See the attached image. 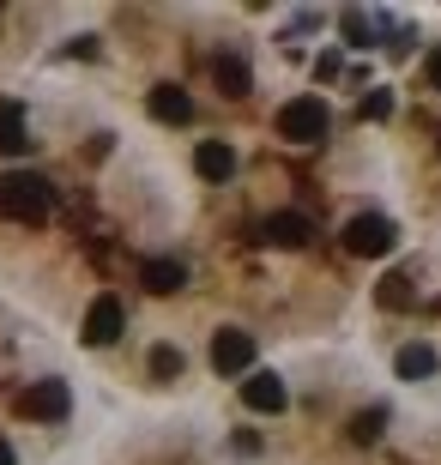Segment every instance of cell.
<instances>
[{"mask_svg": "<svg viewBox=\"0 0 441 465\" xmlns=\"http://www.w3.org/2000/svg\"><path fill=\"white\" fill-rule=\"evenodd\" d=\"M55 212V188L31 170H6L0 175V218H18V224H43Z\"/></svg>", "mask_w": 441, "mask_h": 465, "instance_id": "6da1fadb", "label": "cell"}, {"mask_svg": "<svg viewBox=\"0 0 441 465\" xmlns=\"http://www.w3.org/2000/svg\"><path fill=\"white\" fill-rule=\"evenodd\" d=\"M326 127H333V115H326L321 97H290L278 109V139H290V145H321Z\"/></svg>", "mask_w": 441, "mask_h": 465, "instance_id": "7a4b0ae2", "label": "cell"}, {"mask_svg": "<svg viewBox=\"0 0 441 465\" xmlns=\"http://www.w3.org/2000/svg\"><path fill=\"white\" fill-rule=\"evenodd\" d=\"M393 242H399V230H393V218H381V212H356L351 224H345V254H356V260L393 254Z\"/></svg>", "mask_w": 441, "mask_h": 465, "instance_id": "3957f363", "label": "cell"}, {"mask_svg": "<svg viewBox=\"0 0 441 465\" xmlns=\"http://www.w3.org/2000/svg\"><path fill=\"white\" fill-rule=\"evenodd\" d=\"M18 411H25V417H36V423H61V417L73 411L67 381H31V387L18 393Z\"/></svg>", "mask_w": 441, "mask_h": 465, "instance_id": "277c9868", "label": "cell"}, {"mask_svg": "<svg viewBox=\"0 0 441 465\" xmlns=\"http://www.w3.org/2000/svg\"><path fill=\"white\" fill-rule=\"evenodd\" d=\"M212 369H218V375H255V339L242 327H224L218 339H212Z\"/></svg>", "mask_w": 441, "mask_h": 465, "instance_id": "5b68a950", "label": "cell"}, {"mask_svg": "<svg viewBox=\"0 0 441 465\" xmlns=\"http://www.w3.org/2000/svg\"><path fill=\"white\" fill-rule=\"evenodd\" d=\"M242 405H248V411H260V417H278L290 405V387L272 375V369H255V375L242 381Z\"/></svg>", "mask_w": 441, "mask_h": 465, "instance_id": "8992f818", "label": "cell"}, {"mask_svg": "<svg viewBox=\"0 0 441 465\" xmlns=\"http://www.w3.org/2000/svg\"><path fill=\"white\" fill-rule=\"evenodd\" d=\"M121 327H127V309H121V296H97L85 309V345H115Z\"/></svg>", "mask_w": 441, "mask_h": 465, "instance_id": "52a82bcc", "label": "cell"}, {"mask_svg": "<svg viewBox=\"0 0 441 465\" xmlns=\"http://www.w3.org/2000/svg\"><path fill=\"white\" fill-rule=\"evenodd\" d=\"M145 109H152V115L164 121V127H187V121H194V97H187L182 85H152Z\"/></svg>", "mask_w": 441, "mask_h": 465, "instance_id": "ba28073f", "label": "cell"}, {"mask_svg": "<svg viewBox=\"0 0 441 465\" xmlns=\"http://www.w3.org/2000/svg\"><path fill=\"white\" fill-rule=\"evenodd\" d=\"M260 236H266L272 248H308V236H315V224H308L303 212H272L266 224H260Z\"/></svg>", "mask_w": 441, "mask_h": 465, "instance_id": "9c48e42d", "label": "cell"}, {"mask_svg": "<svg viewBox=\"0 0 441 465\" xmlns=\"http://www.w3.org/2000/svg\"><path fill=\"white\" fill-rule=\"evenodd\" d=\"M194 170H200L205 182H230V175H236V145H230V139H200Z\"/></svg>", "mask_w": 441, "mask_h": 465, "instance_id": "30bf717a", "label": "cell"}, {"mask_svg": "<svg viewBox=\"0 0 441 465\" xmlns=\"http://www.w3.org/2000/svg\"><path fill=\"white\" fill-rule=\"evenodd\" d=\"M212 79H218L224 97H248V91H255V73H248L242 54H218V61H212Z\"/></svg>", "mask_w": 441, "mask_h": 465, "instance_id": "8fae6325", "label": "cell"}, {"mask_svg": "<svg viewBox=\"0 0 441 465\" xmlns=\"http://www.w3.org/2000/svg\"><path fill=\"white\" fill-rule=\"evenodd\" d=\"M139 284H145L152 296H170V291L187 284V266L182 260H145V266H139Z\"/></svg>", "mask_w": 441, "mask_h": 465, "instance_id": "7c38bea8", "label": "cell"}, {"mask_svg": "<svg viewBox=\"0 0 441 465\" xmlns=\"http://www.w3.org/2000/svg\"><path fill=\"white\" fill-rule=\"evenodd\" d=\"M0 152H6V157L31 152V134H25V109H18V104H0Z\"/></svg>", "mask_w": 441, "mask_h": 465, "instance_id": "4fadbf2b", "label": "cell"}, {"mask_svg": "<svg viewBox=\"0 0 441 465\" xmlns=\"http://www.w3.org/2000/svg\"><path fill=\"white\" fill-rule=\"evenodd\" d=\"M393 369H399V381H429L436 375V351L429 345H406L399 357H393Z\"/></svg>", "mask_w": 441, "mask_h": 465, "instance_id": "5bb4252c", "label": "cell"}, {"mask_svg": "<svg viewBox=\"0 0 441 465\" xmlns=\"http://www.w3.org/2000/svg\"><path fill=\"white\" fill-rule=\"evenodd\" d=\"M339 31H345V43H351V49H369V43H375V18L363 13V6H345V13H339Z\"/></svg>", "mask_w": 441, "mask_h": 465, "instance_id": "9a60e30c", "label": "cell"}, {"mask_svg": "<svg viewBox=\"0 0 441 465\" xmlns=\"http://www.w3.org/2000/svg\"><path fill=\"white\" fill-rule=\"evenodd\" d=\"M381 430H387V411H381V405H375V411H356V417H351V441H356V448L381 441Z\"/></svg>", "mask_w": 441, "mask_h": 465, "instance_id": "2e32d148", "label": "cell"}, {"mask_svg": "<svg viewBox=\"0 0 441 465\" xmlns=\"http://www.w3.org/2000/svg\"><path fill=\"white\" fill-rule=\"evenodd\" d=\"M375 296H381V309H411V278L406 272H387Z\"/></svg>", "mask_w": 441, "mask_h": 465, "instance_id": "e0dca14e", "label": "cell"}, {"mask_svg": "<svg viewBox=\"0 0 441 465\" xmlns=\"http://www.w3.org/2000/svg\"><path fill=\"white\" fill-rule=\"evenodd\" d=\"M182 369H187V362H182V351H175V345H157V351H152V375H157V381H175Z\"/></svg>", "mask_w": 441, "mask_h": 465, "instance_id": "ac0fdd59", "label": "cell"}, {"mask_svg": "<svg viewBox=\"0 0 441 465\" xmlns=\"http://www.w3.org/2000/svg\"><path fill=\"white\" fill-rule=\"evenodd\" d=\"M356 115H363V121H387V115H393V91H369Z\"/></svg>", "mask_w": 441, "mask_h": 465, "instance_id": "d6986e66", "label": "cell"}, {"mask_svg": "<svg viewBox=\"0 0 441 465\" xmlns=\"http://www.w3.org/2000/svg\"><path fill=\"white\" fill-rule=\"evenodd\" d=\"M424 79H429V85H436V91H441V43H436V49H429V54H424Z\"/></svg>", "mask_w": 441, "mask_h": 465, "instance_id": "ffe728a7", "label": "cell"}, {"mask_svg": "<svg viewBox=\"0 0 441 465\" xmlns=\"http://www.w3.org/2000/svg\"><path fill=\"white\" fill-rule=\"evenodd\" d=\"M339 73H345L339 54H321V61H315V79H339Z\"/></svg>", "mask_w": 441, "mask_h": 465, "instance_id": "44dd1931", "label": "cell"}, {"mask_svg": "<svg viewBox=\"0 0 441 465\" xmlns=\"http://www.w3.org/2000/svg\"><path fill=\"white\" fill-rule=\"evenodd\" d=\"M0 465H13V441L6 435H0Z\"/></svg>", "mask_w": 441, "mask_h": 465, "instance_id": "7402d4cb", "label": "cell"}]
</instances>
